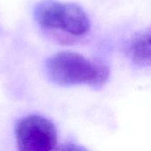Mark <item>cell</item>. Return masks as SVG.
Listing matches in <instances>:
<instances>
[{"instance_id": "2", "label": "cell", "mask_w": 151, "mask_h": 151, "mask_svg": "<svg viewBox=\"0 0 151 151\" xmlns=\"http://www.w3.org/2000/svg\"><path fill=\"white\" fill-rule=\"evenodd\" d=\"M36 22L43 28L60 30L73 36H83L90 29L89 19L76 4L42 0L34 11Z\"/></svg>"}, {"instance_id": "1", "label": "cell", "mask_w": 151, "mask_h": 151, "mask_svg": "<svg viewBox=\"0 0 151 151\" xmlns=\"http://www.w3.org/2000/svg\"><path fill=\"white\" fill-rule=\"evenodd\" d=\"M45 68L50 80L60 86L102 87L110 77L104 64L73 51L54 54L48 58Z\"/></svg>"}, {"instance_id": "5", "label": "cell", "mask_w": 151, "mask_h": 151, "mask_svg": "<svg viewBox=\"0 0 151 151\" xmlns=\"http://www.w3.org/2000/svg\"><path fill=\"white\" fill-rule=\"evenodd\" d=\"M53 151H89L87 150L86 148L75 144V143H72V142H67V143H64L57 148H55Z\"/></svg>"}, {"instance_id": "3", "label": "cell", "mask_w": 151, "mask_h": 151, "mask_svg": "<svg viewBox=\"0 0 151 151\" xmlns=\"http://www.w3.org/2000/svg\"><path fill=\"white\" fill-rule=\"evenodd\" d=\"M18 151H53L57 144V131L51 121L40 115H29L15 127Z\"/></svg>"}, {"instance_id": "4", "label": "cell", "mask_w": 151, "mask_h": 151, "mask_svg": "<svg viewBox=\"0 0 151 151\" xmlns=\"http://www.w3.org/2000/svg\"><path fill=\"white\" fill-rule=\"evenodd\" d=\"M129 55L141 66H151V27L138 33L131 41Z\"/></svg>"}]
</instances>
